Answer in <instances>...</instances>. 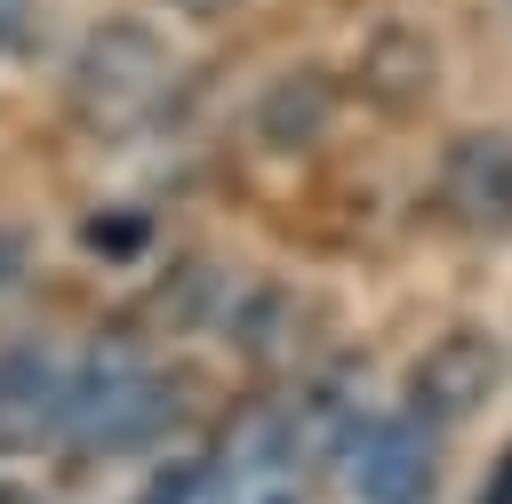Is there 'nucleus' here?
I'll return each instance as SVG.
<instances>
[{
    "label": "nucleus",
    "instance_id": "12",
    "mask_svg": "<svg viewBox=\"0 0 512 504\" xmlns=\"http://www.w3.org/2000/svg\"><path fill=\"white\" fill-rule=\"evenodd\" d=\"M168 8H184V16H224V8H240V0H168Z\"/></svg>",
    "mask_w": 512,
    "mask_h": 504
},
{
    "label": "nucleus",
    "instance_id": "7",
    "mask_svg": "<svg viewBox=\"0 0 512 504\" xmlns=\"http://www.w3.org/2000/svg\"><path fill=\"white\" fill-rule=\"evenodd\" d=\"M64 360H72V352H56V344H8V352H0V456L56 448Z\"/></svg>",
    "mask_w": 512,
    "mask_h": 504
},
{
    "label": "nucleus",
    "instance_id": "1",
    "mask_svg": "<svg viewBox=\"0 0 512 504\" xmlns=\"http://www.w3.org/2000/svg\"><path fill=\"white\" fill-rule=\"evenodd\" d=\"M176 424V376L136 344V336H88L64 360V408H56V448L80 456H136Z\"/></svg>",
    "mask_w": 512,
    "mask_h": 504
},
{
    "label": "nucleus",
    "instance_id": "2",
    "mask_svg": "<svg viewBox=\"0 0 512 504\" xmlns=\"http://www.w3.org/2000/svg\"><path fill=\"white\" fill-rule=\"evenodd\" d=\"M168 80H176L168 40H160L152 24H136V16H104V24H88V40L72 48L64 96H72V120H80V128L128 136V128H144V120L168 104Z\"/></svg>",
    "mask_w": 512,
    "mask_h": 504
},
{
    "label": "nucleus",
    "instance_id": "8",
    "mask_svg": "<svg viewBox=\"0 0 512 504\" xmlns=\"http://www.w3.org/2000/svg\"><path fill=\"white\" fill-rule=\"evenodd\" d=\"M328 120H336V80H328L320 64H288V72L248 104V136H256L264 152H280V160L312 152V144L328 136Z\"/></svg>",
    "mask_w": 512,
    "mask_h": 504
},
{
    "label": "nucleus",
    "instance_id": "5",
    "mask_svg": "<svg viewBox=\"0 0 512 504\" xmlns=\"http://www.w3.org/2000/svg\"><path fill=\"white\" fill-rule=\"evenodd\" d=\"M352 88H360V104H376V112H392V120L424 112L432 88H440V48H432V32H424V24H376V32L360 40V56H352Z\"/></svg>",
    "mask_w": 512,
    "mask_h": 504
},
{
    "label": "nucleus",
    "instance_id": "3",
    "mask_svg": "<svg viewBox=\"0 0 512 504\" xmlns=\"http://www.w3.org/2000/svg\"><path fill=\"white\" fill-rule=\"evenodd\" d=\"M432 200L456 232H512V128H464L440 152Z\"/></svg>",
    "mask_w": 512,
    "mask_h": 504
},
{
    "label": "nucleus",
    "instance_id": "4",
    "mask_svg": "<svg viewBox=\"0 0 512 504\" xmlns=\"http://www.w3.org/2000/svg\"><path fill=\"white\" fill-rule=\"evenodd\" d=\"M496 376H504V360H496V344L480 336V328H448L416 368H408V416L416 424H464L488 392H496Z\"/></svg>",
    "mask_w": 512,
    "mask_h": 504
},
{
    "label": "nucleus",
    "instance_id": "6",
    "mask_svg": "<svg viewBox=\"0 0 512 504\" xmlns=\"http://www.w3.org/2000/svg\"><path fill=\"white\" fill-rule=\"evenodd\" d=\"M432 472H440L432 424H416L408 408L384 416V424H360V440H352V488L368 504H432Z\"/></svg>",
    "mask_w": 512,
    "mask_h": 504
},
{
    "label": "nucleus",
    "instance_id": "10",
    "mask_svg": "<svg viewBox=\"0 0 512 504\" xmlns=\"http://www.w3.org/2000/svg\"><path fill=\"white\" fill-rule=\"evenodd\" d=\"M24 272H32V240H24L16 224H0V296L24 288Z\"/></svg>",
    "mask_w": 512,
    "mask_h": 504
},
{
    "label": "nucleus",
    "instance_id": "11",
    "mask_svg": "<svg viewBox=\"0 0 512 504\" xmlns=\"http://www.w3.org/2000/svg\"><path fill=\"white\" fill-rule=\"evenodd\" d=\"M32 40V0H0V56H16Z\"/></svg>",
    "mask_w": 512,
    "mask_h": 504
},
{
    "label": "nucleus",
    "instance_id": "9",
    "mask_svg": "<svg viewBox=\"0 0 512 504\" xmlns=\"http://www.w3.org/2000/svg\"><path fill=\"white\" fill-rule=\"evenodd\" d=\"M88 240H96V256H136V248H144V216H136V224H128V216H96Z\"/></svg>",
    "mask_w": 512,
    "mask_h": 504
}]
</instances>
